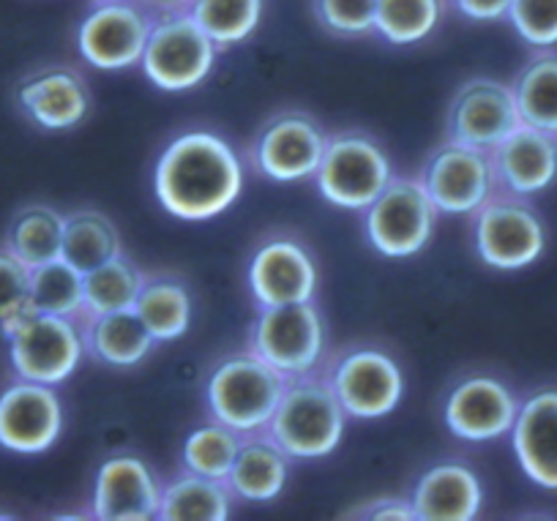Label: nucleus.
Returning a JSON list of instances; mask_svg holds the SVG:
<instances>
[{"mask_svg": "<svg viewBox=\"0 0 557 521\" xmlns=\"http://www.w3.org/2000/svg\"><path fill=\"white\" fill-rule=\"evenodd\" d=\"M153 191L170 216L191 224L211 222L233 208L244 191V164L216 132H184L159 153Z\"/></svg>", "mask_w": 557, "mask_h": 521, "instance_id": "1", "label": "nucleus"}, {"mask_svg": "<svg viewBox=\"0 0 557 521\" xmlns=\"http://www.w3.org/2000/svg\"><path fill=\"white\" fill-rule=\"evenodd\" d=\"M347 412L331 390L329 380L307 374L287 383L265 434L290 459H323L339 448Z\"/></svg>", "mask_w": 557, "mask_h": 521, "instance_id": "2", "label": "nucleus"}, {"mask_svg": "<svg viewBox=\"0 0 557 521\" xmlns=\"http://www.w3.org/2000/svg\"><path fill=\"white\" fill-rule=\"evenodd\" d=\"M290 380L268 367L255 352L227 356L213 367L206 385L208 410L213 421L235 429L238 434L265 432L276 412L278 399Z\"/></svg>", "mask_w": 557, "mask_h": 521, "instance_id": "3", "label": "nucleus"}, {"mask_svg": "<svg viewBox=\"0 0 557 521\" xmlns=\"http://www.w3.org/2000/svg\"><path fill=\"white\" fill-rule=\"evenodd\" d=\"M12 367L17 377L41 385L66 383L85 356L83 327L77 320L25 309L3 322Z\"/></svg>", "mask_w": 557, "mask_h": 521, "instance_id": "4", "label": "nucleus"}, {"mask_svg": "<svg viewBox=\"0 0 557 521\" xmlns=\"http://www.w3.org/2000/svg\"><path fill=\"white\" fill-rule=\"evenodd\" d=\"M314 181L334 208L363 211L394 181V166L377 139L363 132H342L329 137Z\"/></svg>", "mask_w": 557, "mask_h": 521, "instance_id": "5", "label": "nucleus"}, {"mask_svg": "<svg viewBox=\"0 0 557 521\" xmlns=\"http://www.w3.org/2000/svg\"><path fill=\"white\" fill-rule=\"evenodd\" d=\"M249 350L287 380L314 374L325 352L323 314L314 300L260 309L251 325Z\"/></svg>", "mask_w": 557, "mask_h": 521, "instance_id": "6", "label": "nucleus"}, {"mask_svg": "<svg viewBox=\"0 0 557 521\" xmlns=\"http://www.w3.org/2000/svg\"><path fill=\"white\" fill-rule=\"evenodd\" d=\"M473 238L481 262L495 271H522L546 249V224L528 197L495 191L473 213Z\"/></svg>", "mask_w": 557, "mask_h": 521, "instance_id": "7", "label": "nucleus"}, {"mask_svg": "<svg viewBox=\"0 0 557 521\" xmlns=\"http://www.w3.org/2000/svg\"><path fill=\"white\" fill-rule=\"evenodd\" d=\"M216 52L219 47L191 14H173L153 23L139 66L153 88L186 94L208 79L216 66Z\"/></svg>", "mask_w": 557, "mask_h": 521, "instance_id": "8", "label": "nucleus"}, {"mask_svg": "<svg viewBox=\"0 0 557 521\" xmlns=\"http://www.w3.org/2000/svg\"><path fill=\"white\" fill-rule=\"evenodd\" d=\"M437 208L418 178H394L383 195L363 208V233L383 257H412L432 240Z\"/></svg>", "mask_w": 557, "mask_h": 521, "instance_id": "9", "label": "nucleus"}, {"mask_svg": "<svg viewBox=\"0 0 557 521\" xmlns=\"http://www.w3.org/2000/svg\"><path fill=\"white\" fill-rule=\"evenodd\" d=\"M329 145V134L307 112H278L257 132L251 142V164L262 178L276 184H298L314 178Z\"/></svg>", "mask_w": 557, "mask_h": 521, "instance_id": "10", "label": "nucleus"}, {"mask_svg": "<svg viewBox=\"0 0 557 521\" xmlns=\"http://www.w3.org/2000/svg\"><path fill=\"white\" fill-rule=\"evenodd\" d=\"M329 385L345 407L347 418L377 421L396 410L405 394L401 369L388 352L374 347H356L342 352L329 369Z\"/></svg>", "mask_w": 557, "mask_h": 521, "instance_id": "11", "label": "nucleus"}, {"mask_svg": "<svg viewBox=\"0 0 557 521\" xmlns=\"http://www.w3.org/2000/svg\"><path fill=\"white\" fill-rule=\"evenodd\" d=\"M424 191L441 213L473 216L497 191L490 150L451 142L435 150L418 175Z\"/></svg>", "mask_w": 557, "mask_h": 521, "instance_id": "12", "label": "nucleus"}, {"mask_svg": "<svg viewBox=\"0 0 557 521\" xmlns=\"http://www.w3.org/2000/svg\"><path fill=\"white\" fill-rule=\"evenodd\" d=\"M151 17L128 0H101L77 30V50L99 72H123L143 61Z\"/></svg>", "mask_w": 557, "mask_h": 521, "instance_id": "13", "label": "nucleus"}, {"mask_svg": "<svg viewBox=\"0 0 557 521\" xmlns=\"http://www.w3.org/2000/svg\"><path fill=\"white\" fill-rule=\"evenodd\" d=\"M522 126L513 88L490 77L468 79L454 94L446 117V134L451 142L470 145V148L492 150Z\"/></svg>", "mask_w": 557, "mask_h": 521, "instance_id": "14", "label": "nucleus"}, {"mask_svg": "<svg viewBox=\"0 0 557 521\" xmlns=\"http://www.w3.org/2000/svg\"><path fill=\"white\" fill-rule=\"evenodd\" d=\"M249 289L260 309L314 300L318 262L301 240L273 235L251 255Z\"/></svg>", "mask_w": 557, "mask_h": 521, "instance_id": "15", "label": "nucleus"}, {"mask_svg": "<svg viewBox=\"0 0 557 521\" xmlns=\"http://www.w3.org/2000/svg\"><path fill=\"white\" fill-rule=\"evenodd\" d=\"M519 399L500 377L492 374H473L454 385L448 394L446 418L448 432L465 443H492L511 434L517 421Z\"/></svg>", "mask_w": 557, "mask_h": 521, "instance_id": "16", "label": "nucleus"}, {"mask_svg": "<svg viewBox=\"0 0 557 521\" xmlns=\"http://www.w3.org/2000/svg\"><path fill=\"white\" fill-rule=\"evenodd\" d=\"M63 432V407L52 385L23 383L0 394V445L14 454H45Z\"/></svg>", "mask_w": 557, "mask_h": 521, "instance_id": "17", "label": "nucleus"}, {"mask_svg": "<svg viewBox=\"0 0 557 521\" xmlns=\"http://www.w3.org/2000/svg\"><path fill=\"white\" fill-rule=\"evenodd\" d=\"M162 486L139 456H110L96 472L94 516L101 521L159 519Z\"/></svg>", "mask_w": 557, "mask_h": 521, "instance_id": "18", "label": "nucleus"}, {"mask_svg": "<svg viewBox=\"0 0 557 521\" xmlns=\"http://www.w3.org/2000/svg\"><path fill=\"white\" fill-rule=\"evenodd\" d=\"M497 191L533 197L557 181V134L519 126L490 150Z\"/></svg>", "mask_w": 557, "mask_h": 521, "instance_id": "19", "label": "nucleus"}, {"mask_svg": "<svg viewBox=\"0 0 557 521\" xmlns=\"http://www.w3.org/2000/svg\"><path fill=\"white\" fill-rule=\"evenodd\" d=\"M511 445L524 475L557 492V388H541L519 401Z\"/></svg>", "mask_w": 557, "mask_h": 521, "instance_id": "20", "label": "nucleus"}, {"mask_svg": "<svg viewBox=\"0 0 557 521\" xmlns=\"http://www.w3.org/2000/svg\"><path fill=\"white\" fill-rule=\"evenodd\" d=\"M484 488L479 475L462 461L430 467L412 488V508L421 521H470L479 516Z\"/></svg>", "mask_w": 557, "mask_h": 521, "instance_id": "21", "label": "nucleus"}, {"mask_svg": "<svg viewBox=\"0 0 557 521\" xmlns=\"http://www.w3.org/2000/svg\"><path fill=\"white\" fill-rule=\"evenodd\" d=\"M17 99L25 115L50 132L77 126L90 110L88 85L72 69H47L34 74L20 85Z\"/></svg>", "mask_w": 557, "mask_h": 521, "instance_id": "22", "label": "nucleus"}, {"mask_svg": "<svg viewBox=\"0 0 557 521\" xmlns=\"http://www.w3.org/2000/svg\"><path fill=\"white\" fill-rule=\"evenodd\" d=\"M287 459L290 456L265 432L246 434L224 481L235 497L249 499V503H271L287 483V472H290Z\"/></svg>", "mask_w": 557, "mask_h": 521, "instance_id": "23", "label": "nucleus"}, {"mask_svg": "<svg viewBox=\"0 0 557 521\" xmlns=\"http://www.w3.org/2000/svg\"><path fill=\"white\" fill-rule=\"evenodd\" d=\"M85 338V352L107 367H137L151 356L157 338L148 333L134 309L110 311V314L85 317L79 320Z\"/></svg>", "mask_w": 557, "mask_h": 521, "instance_id": "24", "label": "nucleus"}, {"mask_svg": "<svg viewBox=\"0 0 557 521\" xmlns=\"http://www.w3.org/2000/svg\"><path fill=\"white\" fill-rule=\"evenodd\" d=\"M233 497L227 481L219 477L186 475L175 477L173 483L162 486V505L159 519L162 521H224L233 510Z\"/></svg>", "mask_w": 557, "mask_h": 521, "instance_id": "25", "label": "nucleus"}, {"mask_svg": "<svg viewBox=\"0 0 557 521\" xmlns=\"http://www.w3.org/2000/svg\"><path fill=\"white\" fill-rule=\"evenodd\" d=\"M134 311L157 342H175L191 325L189 287L175 276H146Z\"/></svg>", "mask_w": 557, "mask_h": 521, "instance_id": "26", "label": "nucleus"}, {"mask_svg": "<svg viewBox=\"0 0 557 521\" xmlns=\"http://www.w3.org/2000/svg\"><path fill=\"white\" fill-rule=\"evenodd\" d=\"M121 255V235H117V227L104 213L77 211L66 216V222H63L61 260L77 268L83 276Z\"/></svg>", "mask_w": 557, "mask_h": 521, "instance_id": "27", "label": "nucleus"}, {"mask_svg": "<svg viewBox=\"0 0 557 521\" xmlns=\"http://www.w3.org/2000/svg\"><path fill=\"white\" fill-rule=\"evenodd\" d=\"M511 88L524 126L557 134V52L530 58Z\"/></svg>", "mask_w": 557, "mask_h": 521, "instance_id": "28", "label": "nucleus"}, {"mask_svg": "<svg viewBox=\"0 0 557 521\" xmlns=\"http://www.w3.org/2000/svg\"><path fill=\"white\" fill-rule=\"evenodd\" d=\"M63 222L58 211L47 206H34L20 213L9 233V255L25 268H39L45 262L61 260L63 249Z\"/></svg>", "mask_w": 557, "mask_h": 521, "instance_id": "29", "label": "nucleus"}, {"mask_svg": "<svg viewBox=\"0 0 557 521\" xmlns=\"http://www.w3.org/2000/svg\"><path fill=\"white\" fill-rule=\"evenodd\" d=\"M28 284V300L34 311L69 317V320L77 322L83 320V273H79L77 268L69 265L66 260H52L39 268H30Z\"/></svg>", "mask_w": 557, "mask_h": 521, "instance_id": "30", "label": "nucleus"}, {"mask_svg": "<svg viewBox=\"0 0 557 521\" xmlns=\"http://www.w3.org/2000/svg\"><path fill=\"white\" fill-rule=\"evenodd\" d=\"M146 276L137 271L132 260L126 257H115V260L104 262V265L94 268L83 276V293H85V317L110 314V311L134 309L139 289H143Z\"/></svg>", "mask_w": 557, "mask_h": 521, "instance_id": "31", "label": "nucleus"}, {"mask_svg": "<svg viewBox=\"0 0 557 521\" xmlns=\"http://www.w3.org/2000/svg\"><path fill=\"white\" fill-rule=\"evenodd\" d=\"M189 14L219 50H230L257 30L262 0H191Z\"/></svg>", "mask_w": 557, "mask_h": 521, "instance_id": "32", "label": "nucleus"}, {"mask_svg": "<svg viewBox=\"0 0 557 521\" xmlns=\"http://www.w3.org/2000/svg\"><path fill=\"white\" fill-rule=\"evenodd\" d=\"M441 14V0H377L374 30L388 45L407 47L424 41L437 28Z\"/></svg>", "mask_w": 557, "mask_h": 521, "instance_id": "33", "label": "nucleus"}, {"mask_svg": "<svg viewBox=\"0 0 557 521\" xmlns=\"http://www.w3.org/2000/svg\"><path fill=\"white\" fill-rule=\"evenodd\" d=\"M240 443H244V434H238L235 429L224 426V423L213 421L206 426L195 429V432L186 437L184 443V464L189 472L206 477H219L224 481L233 467L235 456H238Z\"/></svg>", "mask_w": 557, "mask_h": 521, "instance_id": "34", "label": "nucleus"}, {"mask_svg": "<svg viewBox=\"0 0 557 521\" xmlns=\"http://www.w3.org/2000/svg\"><path fill=\"white\" fill-rule=\"evenodd\" d=\"M508 20L530 47L549 50L557 45V0H511Z\"/></svg>", "mask_w": 557, "mask_h": 521, "instance_id": "35", "label": "nucleus"}, {"mask_svg": "<svg viewBox=\"0 0 557 521\" xmlns=\"http://www.w3.org/2000/svg\"><path fill=\"white\" fill-rule=\"evenodd\" d=\"M320 25L339 36H363L374 30L377 0H314Z\"/></svg>", "mask_w": 557, "mask_h": 521, "instance_id": "36", "label": "nucleus"}, {"mask_svg": "<svg viewBox=\"0 0 557 521\" xmlns=\"http://www.w3.org/2000/svg\"><path fill=\"white\" fill-rule=\"evenodd\" d=\"M28 276L30 271L23 262L14 260L9 251L0 255V325L30 309Z\"/></svg>", "mask_w": 557, "mask_h": 521, "instance_id": "37", "label": "nucleus"}, {"mask_svg": "<svg viewBox=\"0 0 557 521\" xmlns=\"http://www.w3.org/2000/svg\"><path fill=\"white\" fill-rule=\"evenodd\" d=\"M454 7L475 23H497V20L508 17L511 0H454Z\"/></svg>", "mask_w": 557, "mask_h": 521, "instance_id": "38", "label": "nucleus"}, {"mask_svg": "<svg viewBox=\"0 0 557 521\" xmlns=\"http://www.w3.org/2000/svg\"><path fill=\"white\" fill-rule=\"evenodd\" d=\"M363 519L385 521V519H416V508H412V499H399V497H385L374 499L367 505V510H361Z\"/></svg>", "mask_w": 557, "mask_h": 521, "instance_id": "39", "label": "nucleus"}, {"mask_svg": "<svg viewBox=\"0 0 557 521\" xmlns=\"http://www.w3.org/2000/svg\"><path fill=\"white\" fill-rule=\"evenodd\" d=\"M153 3H159V7H170V9L186 7V3H189V7H191V0H153Z\"/></svg>", "mask_w": 557, "mask_h": 521, "instance_id": "40", "label": "nucleus"}]
</instances>
